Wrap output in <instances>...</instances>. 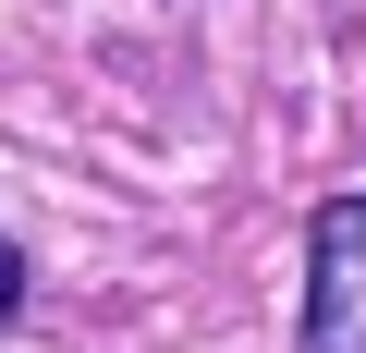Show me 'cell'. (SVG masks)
Returning a JSON list of instances; mask_svg holds the SVG:
<instances>
[{"label":"cell","mask_w":366,"mask_h":353,"mask_svg":"<svg viewBox=\"0 0 366 353\" xmlns=\"http://www.w3.org/2000/svg\"><path fill=\"white\" fill-rule=\"evenodd\" d=\"M293 353H366V195H330L305 232V329Z\"/></svg>","instance_id":"obj_1"},{"label":"cell","mask_w":366,"mask_h":353,"mask_svg":"<svg viewBox=\"0 0 366 353\" xmlns=\"http://www.w3.org/2000/svg\"><path fill=\"white\" fill-rule=\"evenodd\" d=\"M13 305H25V244L0 232V317H13Z\"/></svg>","instance_id":"obj_2"}]
</instances>
